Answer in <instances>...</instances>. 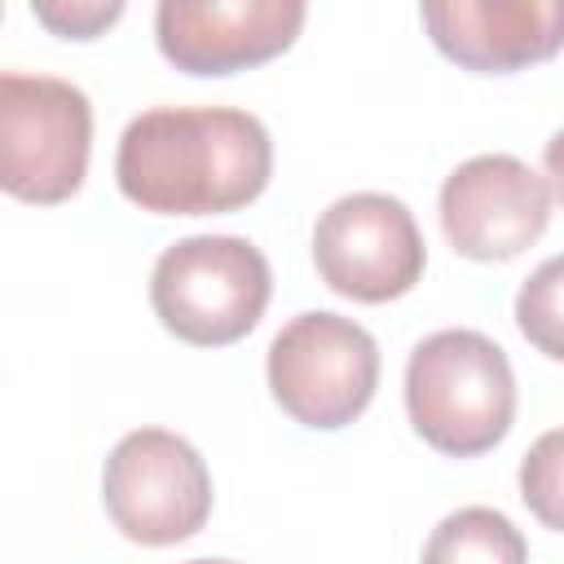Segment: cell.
<instances>
[{
    "mask_svg": "<svg viewBox=\"0 0 564 564\" xmlns=\"http://www.w3.org/2000/svg\"><path fill=\"white\" fill-rule=\"evenodd\" d=\"M313 264L322 282L357 304H388L423 278L427 242L414 212L379 189L335 198L313 225Z\"/></svg>",
    "mask_w": 564,
    "mask_h": 564,
    "instance_id": "cell-7",
    "label": "cell"
},
{
    "mask_svg": "<svg viewBox=\"0 0 564 564\" xmlns=\"http://www.w3.org/2000/svg\"><path fill=\"white\" fill-rule=\"evenodd\" d=\"M432 44L480 75H507L564 48V0H427Z\"/></svg>",
    "mask_w": 564,
    "mask_h": 564,
    "instance_id": "cell-10",
    "label": "cell"
},
{
    "mask_svg": "<svg viewBox=\"0 0 564 564\" xmlns=\"http://www.w3.org/2000/svg\"><path fill=\"white\" fill-rule=\"evenodd\" d=\"M185 564H234V560H185Z\"/></svg>",
    "mask_w": 564,
    "mask_h": 564,
    "instance_id": "cell-16",
    "label": "cell"
},
{
    "mask_svg": "<svg viewBox=\"0 0 564 564\" xmlns=\"http://www.w3.org/2000/svg\"><path fill=\"white\" fill-rule=\"evenodd\" d=\"M93 106L57 75H0V185L22 203H66L88 176Z\"/></svg>",
    "mask_w": 564,
    "mask_h": 564,
    "instance_id": "cell-4",
    "label": "cell"
},
{
    "mask_svg": "<svg viewBox=\"0 0 564 564\" xmlns=\"http://www.w3.org/2000/svg\"><path fill=\"white\" fill-rule=\"evenodd\" d=\"M304 18V0H163L154 40L185 75H234L286 53Z\"/></svg>",
    "mask_w": 564,
    "mask_h": 564,
    "instance_id": "cell-9",
    "label": "cell"
},
{
    "mask_svg": "<svg viewBox=\"0 0 564 564\" xmlns=\"http://www.w3.org/2000/svg\"><path fill=\"white\" fill-rule=\"evenodd\" d=\"M273 176L269 128L238 106L141 110L115 150L128 203L154 216H220L256 203Z\"/></svg>",
    "mask_w": 564,
    "mask_h": 564,
    "instance_id": "cell-1",
    "label": "cell"
},
{
    "mask_svg": "<svg viewBox=\"0 0 564 564\" xmlns=\"http://www.w3.org/2000/svg\"><path fill=\"white\" fill-rule=\"evenodd\" d=\"M419 564H529V542L502 511L458 507L432 529Z\"/></svg>",
    "mask_w": 564,
    "mask_h": 564,
    "instance_id": "cell-11",
    "label": "cell"
},
{
    "mask_svg": "<svg viewBox=\"0 0 564 564\" xmlns=\"http://www.w3.org/2000/svg\"><path fill=\"white\" fill-rule=\"evenodd\" d=\"M546 220L551 185L516 154H476L441 185V229L467 260H516L546 234Z\"/></svg>",
    "mask_w": 564,
    "mask_h": 564,
    "instance_id": "cell-8",
    "label": "cell"
},
{
    "mask_svg": "<svg viewBox=\"0 0 564 564\" xmlns=\"http://www.w3.org/2000/svg\"><path fill=\"white\" fill-rule=\"evenodd\" d=\"M520 498L555 533H564V427L542 432L520 458Z\"/></svg>",
    "mask_w": 564,
    "mask_h": 564,
    "instance_id": "cell-13",
    "label": "cell"
},
{
    "mask_svg": "<svg viewBox=\"0 0 564 564\" xmlns=\"http://www.w3.org/2000/svg\"><path fill=\"white\" fill-rule=\"evenodd\" d=\"M264 375L282 414L313 432H335L370 405L379 388V344L361 322L313 308L273 335Z\"/></svg>",
    "mask_w": 564,
    "mask_h": 564,
    "instance_id": "cell-5",
    "label": "cell"
},
{
    "mask_svg": "<svg viewBox=\"0 0 564 564\" xmlns=\"http://www.w3.org/2000/svg\"><path fill=\"white\" fill-rule=\"evenodd\" d=\"M31 13L62 40H93L123 18V4L119 0H35Z\"/></svg>",
    "mask_w": 564,
    "mask_h": 564,
    "instance_id": "cell-14",
    "label": "cell"
},
{
    "mask_svg": "<svg viewBox=\"0 0 564 564\" xmlns=\"http://www.w3.org/2000/svg\"><path fill=\"white\" fill-rule=\"evenodd\" d=\"M101 502L128 542L176 546L212 516V471L185 436L137 427L106 458Z\"/></svg>",
    "mask_w": 564,
    "mask_h": 564,
    "instance_id": "cell-6",
    "label": "cell"
},
{
    "mask_svg": "<svg viewBox=\"0 0 564 564\" xmlns=\"http://www.w3.org/2000/svg\"><path fill=\"white\" fill-rule=\"evenodd\" d=\"M269 295V260L238 234H189L172 242L150 273L154 317L194 348H225L251 335Z\"/></svg>",
    "mask_w": 564,
    "mask_h": 564,
    "instance_id": "cell-3",
    "label": "cell"
},
{
    "mask_svg": "<svg viewBox=\"0 0 564 564\" xmlns=\"http://www.w3.org/2000/svg\"><path fill=\"white\" fill-rule=\"evenodd\" d=\"M405 414L436 454L476 458L494 449L516 419L507 352L463 326L427 335L405 361Z\"/></svg>",
    "mask_w": 564,
    "mask_h": 564,
    "instance_id": "cell-2",
    "label": "cell"
},
{
    "mask_svg": "<svg viewBox=\"0 0 564 564\" xmlns=\"http://www.w3.org/2000/svg\"><path fill=\"white\" fill-rule=\"evenodd\" d=\"M520 335L551 361H564V256L542 260L516 291Z\"/></svg>",
    "mask_w": 564,
    "mask_h": 564,
    "instance_id": "cell-12",
    "label": "cell"
},
{
    "mask_svg": "<svg viewBox=\"0 0 564 564\" xmlns=\"http://www.w3.org/2000/svg\"><path fill=\"white\" fill-rule=\"evenodd\" d=\"M542 163H546V185H551V194H555V198H560V207H564V128L546 141Z\"/></svg>",
    "mask_w": 564,
    "mask_h": 564,
    "instance_id": "cell-15",
    "label": "cell"
}]
</instances>
